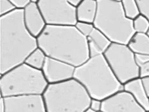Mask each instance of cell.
<instances>
[{
  "label": "cell",
  "instance_id": "obj_1",
  "mask_svg": "<svg viewBox=\"0 0 149 112\" xmlns=\"http://www.w3.org/2000/svg\"><path fill=\"white\" fill-rule=\"evenodd\" d=\"M38 47L37 38L25 27L23 9L0 16V75L25 63Z\"/></svg>",
  "mask_w": 149,
  "mask_h": 112
},
{
  "label": "cell",
  "instance_id": "obj_2",
  "mask_svg": "<svg viewBox=\"0 0 149 112\" xmlns=\"http://www.w3.org/2000/svg\"><path fill=\"white\" fill-rule=\"evenodd\" d=\"M37 40L38 47L47 57L69 63L75 67L90 58L87 39L75 25H47Z\"/></svg>",
  "mask_w": 149,
  "mask_h": 112
},
{
  "label": "cell",
  "instance_id": "obj_3",
  "mask_svg": "<svg viewBox=\"0 0 149 112\" xmlns=\"http://www.w3.org/2000/svg\"><path fill=\"white\" fill-rule=\"evenodd\" d=\"M74 78L85 88L91 98L103 100L123 90L104 55L90 57L75 67Z\"/></svg>",
  "mask_w": 149,
  "mask_h": 112
},
{
  "label": "cell",
  "instance_id": "obj_4",
  "mask_svg": "<svg viewBox=\"0 0 149 112\" xmlns=\"http://www.w3.org/2000/svg\"><path fill=\"white\" fill-rule=\"evenodd\" d=\"M47 112H84L91 97L78 81L72 78L49 84L42 94Z\"/></svg>",
  "mask_w": 149,
  "mask_h": 112
},
{
  "label": "cell",
  "instance_id": "obj_5",
  "mask_svg": "<svg viewBox=\"0 0 149 112\" xmlns=\"http://www.w3.org/2000/svg\"><path fill=\"white\" fill-rule=\"evenodd\" d=\"M97 13L93 24L112 43L127 44L135 33L133 20L125 14L121 2L111 0L97 1Z\"/></svg>",
  "mask_w": 149,
  "mask_h": 112
},
{
  "label": "cell",
  "instance_id": "obj_6",
  "mask_svg": "<svg viewBox=\"0 0 149 112\" xmlns=\"http://www.w3.org/2000/svg\"><path fill=\"white\" fill-rule=\"evenodd\" d=\"M48 85L42 70L22 63L1 75V97L42 95Z\"/></svg>",
  "mask_w": 149,
  "mask_h": 112
},
{
  "label": "cell",
  "instance_id": "obj_7",
  "mask_svg": "<svg viewBox=\"0 0 149 112\" xmlns=\"http://www.w3.org/2000/svg\"><path fill=\"white\" fill-rule=\"evenodd\" d=\"M104 56L116 77L121 84L140 77L135 54L127 44L112 43Z\"/></svg>",
  "mask_w": 149,
  "mask_h": 112
},
{
  "label": "cell",
  "instance_id": "obj_8",
  "mask_svg": "<svg viewBox=\"0 0 149 112\" xmlns=\"http://www.w3.org/2000/svg\"><path fill=\"white\" fill-rule=\"evenodd\" d=\"M47 25H75L76 7L67 0H39L37 4Z\"/></svg>",
  "mask_w": 149,
  "mask_h": 112
},
{
  "label": "cell",
  "instance_id": "obj_9",
  "mask_svg": "<svg viewBox=\"0 0 149 112\" xmlns=\"http://www.w3.org/2000/svg\"><path fill=\"white\" fill-rule=\"evenodd\" d=\"M3 99L5 112H47L42 95L14 96Z\"/></svg>",
  "mask_w": 149,
  "mask_h": 112
},
{
  "label": "cell",
  "instance_id": "obj_10",
  "mask_svg": "<svg viewBox=\"0 0 149 112\" xmlns=\"http://www.w3.org/2000/svg\"><path fill=\"white\" fill-rule=\"evenodd\" d=\"M102 112H145L127 91L122 90L102 100Z\"/></svg>",
  "mask_w": 149,
  "mask_h": 112
},
{
  "label": "cell",
  "instance_id": "obj_11",
  "mask_svg": "<svg viewBox=\"0 0 149 112\" xmlns=\"http://www.w3.org/2000/svg\"><path fill=\"white\" fill-rule=\"evenodd\" d=\"M75 67L61 60L47 57L42 69L49 84H56L74 78Z\"/></svg>",
  "mask_w": 149,
  "mask_h": 112
},
{
  "label": "cell",
  "instance_id": "obj_12",
  "mask_svg": "<svg viewBox=\"0 0 149 112\" xmlns=\"http://www.w3.org/2000/svg\"><path fill=\"white\" fill-rule=\"evenodd\" d=\"M23 10L26 28L31 35L38 38L47 25L39 7L37 4L30 2Z\"/></svg>",
  "mask_w": 149,
  "mask_h": 112
},
{
  "label": "cell",
  "instance_id": "obj_13",
  "mask_svg": "<svg viewBox=\"0 0 149 112\" xmlns=\"http://www.w3.org/2000/svg\"><path fill=\"white\" fill-rule=\"evenodd\" d=\"M87 39L90 57L103 55L112 43L106 35L95 28Z\"/></svg>",
  "mask_w": 149,
  "mask_h": 112
},
{
  "label": "cell",
  "instance_id": "obj_14",
  "mask_svg": "<svg viewBox=\"0 0 149 112\" xmlns=\"http://www.w3.org/2000/svg\"><path fill=\"white\" fill-rule=\"evenodd\" d=\"M123 90L129 92L145 111H149V97L141 78H136L123 84Z\"/></svg>",
  "mask_w": 149,
  "mask_h": 112
},
{
  "label": "cell",
  "instance_id": "obj_15",
  "mask_svg": "<svg viewBox=\"0 0 149 112\" xmlns=\"http://www.w3.org/2000/svg\"><path fill=\"white\" fill-rule=\"evenodd\" d=\"M98 4L94 0H83L76 7L77 21L93 23L97 13Z\"/></svg>",
  "mask_w": 149,
  "mask_h": 112
},
{
  "label": "cell",
  "instance_id": "obj_16",
  "mask_svg": "<svg viewBox=\"0 0 149 112\" xmlns=\"http://www.w3.org/2000/svg\"><path fill=\"white\" fill-rule=\"evenodd\" d=\"M127 45L135 54L149 55V37L147 34L135 33Z\"/></svg>",
  "mask_w": 149,
  "mask_h": 112
},
{
  "label": "cell",
  "instance_id": "obj_17",
  "mask_svg": "<svg viewBox=\"0 0 149 112\" xmlns=\"http://www.w3.org/2000/svg\"><path fill=\"white\" fill-rule=\"evenodd\" d=\"M47 58V56L45 52L40 48L38 47L29 55L25 63L34 69L42 70Z\"/></svg>",
  "mask_w": 149,
  "mask_h": 112
},
{
  "label": "cell",
  "instance_id": "obj_18",
  "mask_svg": "<svg viewBox=\"0 0 149 112\" xmlns=\"http://www.w3.org/2000/svg\"><path fill=\"white\" fill-rule=\"evenodd\" d=\"M121 3L125 14L130 19L133 20L141 14L136 0H122Z\"/></svg>",
  "mask_w": 149,
  "mask_h": 112
},
{
  "label": "cell",
  "instance_id": "obj_19",
  "mask_svg": "<svg viewBox=\"0 0 149 112\" xmlns=\"http://www.w3.org/2000/svg\"><path fill=\"white\" fill-rule=\"evenodd\" d=\"M133 27L136 33L146 34L149 29V20L140 14L133 20Z\"/></svg>",
  "mask_w": 149,
  "mask_h": 112
},
{
  "label": "cell",
  "instance_id": "obj_20",
  "mask_svg": "<svg viewBox=\"0 0 149 112\" xmlns=\"http://www.w3.org/2000/svg\"><path fill=\"white\" fill-rule=\"evenodd\" d=\"M75 27L81 34L87 38L95 29V27L93 23L87 22L77 21Z\"/></svg>",
  "mask_w": 149,
  "mask_h": 112
},
{
  "label": "cell",
  "instance_id": "obj_21",
  "mask_svg": "<svg viewBox=\"0 0 149 112\" xmlns=\"http://www.w3.org/2000/svg\"><path fill=\"white\" fill-rule=\"evenodd\" d=\"M16 7L9 0H0V16L13 12Z\"/></svg>",
  "mask_w": 149,
  "mask_h": 112
},
{
  "label": "cell",
  "instance_id": "obj_22",
  "mask_svg": "<svg viewBox=\"0 0 149 112\" xmlns=\"http://www.w3.org/2000/svg\"><path fill=\"white\" fill-rule=\"evenodd\" d=\"M142 15L149 20V0H136Z\"/></svg>",
  "mask_w": 149,
  "mask_h": 112
},
{
  "label": "cell",
  "instance_id": "obj_23",
  "mask_svg": "<svg viewBox=\"0 0 149 112\" xmlns=\"http://www.w3.org/2000/svg\"><path fill=\"white\" fill-rule=\"evenodd\" d=\"M102 101L97 99H91L89 108L95 111V112H101L102 109Z\"/></svg>",
  "mask_w": 149,
  "mask_h": 112
},
{
  "label": "cell",
  "instance_id": "obj_24",
  "mask_svg": "<svg viewBox=\"0 0 149 112\" xmlns=\"http://www.w3.org/2000/svg\"><path fill=\"white\" fill-rule=\"evenodd\" d=\"M139 67L140 78L149 76V62L142 64Z\"/></svg>",
  "mask_w": 149,
  "mask_h": 112
},
{
  "label": "cell",
  "instance_id": "obj_25",
  "mask_svg": "<svg viewBox=\"0 0 149 112\" xmlns=\"http://www.w3.org/2000/svg\"><path fill=\"white\" fill-rule=\"evenodd\" d=\"M135 60L138 66L149 62V55L145 54H135Z\"/></svg>",
  "mask_w": 149,
  "mask_h": 112
},
{
  "label": "cell",
  "instance_id": "obj_26",
  "mask_svg": "<svg viewBox=\"0 0 149 112\" xmlns=\"http://www.w3.org/2000/svg\"><path fill=\"white\" fill-rule=\"evenodd\" d=\"M10 1L16 8L24 9L30 3V0H9Z\"/></svg>",
  "mask_w": 149,
  "mask_h": 112
},
{
  "label": "cell",
  "instance_id": "obj_27",
  "mask_svg": "<svg viewBox=\"0 0 149 112\" xmlns=\"http://www.w3.org/2000/svg\"><path fill=\"white\" fill-rule=\"evenodd\" d=\"M141 79L144 89L149 97V76L141 78Z\"/></svg>",
  "mask_w": 149,
  "mask_h": 112
},
{
  "label": "cell",
  "instance_id": "obj_28",
  "mask_svg": "<svg viewBox=\"0 0 149 112\" xmlns=\"http://www.w3.org/2000/svg\"><path fill=\"white\" fill-rule=\"evenodd\" d=\"M83 0H67L68 2L73 6L77 7L80 5Z\"/></svg>",
  "mask_w": 149,
  "mask_h": 112
},
{
  "label": "cell",
  "instance_id": "obj_29",
  "mask_svg": "<svg viewBox=\"0 0 149 112\" xmlns=\"http://www.w3.org/2000/svg\"><path fill=\"white\" fill-rule=\"evenodd\" d=\"M0 112H5V104L3 97L0 99Z\"/></svg>",
  "mask_w": 149,
  "mask_h": 112
},
{
  "label": "cell",
  "instance_id": "obj_30",
  "mask_svg": "<svg viewBox=\"0 0 149 112\" xmlns=\"http://www.w3.org/2000/svg\"><path fill=\"white\" fill-rule=\"evenodd\" d=\"M84 112H95V111H93V109H92L91 108H90L89 107V108H88Z\"/></svg>",
  "mask_w": 149,
  "mask_h": 112
},
{
  "label": "cell",
  "instance_id": "obj_31",
  "mask_svg": "<svg viewBox=\"0 0 149 112\" xmlns=\"http://www.w3.org/2000/svg\"><path fill=\"white\" fill-rule=\"evenodd\" d=\"M39 0H30V2L32 3H35V4H38Z\"/></svg>",
  "mask_w": 149,
  "mask_h": 112
},
{
  "label": "cell",
  "instance_id": "obj_32",
  "mask_svg": "<svg viewBox=\"0 0 149 112\" xmlns=\"http://www.w3.org/2000/svg\"><path fill=\"white\" fill-rule=\"evenodd\" d=\"M111 1H113L115 2H121L122 0H111Z\"/></svg>",
  "mask_w": 149,
  "mask_h": 112
},
{
  "label": "cell",
  "instance_id": "obj_33",
  "mask_svg": "<svg viewBox=\"0 0 149 112\" xmlns=\"http://www.w3.org/2000/svg\"><path fill=\"white\" fill-rule=\"evenodd\" d=\"M146 34H147V35H148V36H149V30H148V33H146Z\"/></svg>",
  "mask_w": 149,
  "mask_h": 112
},
{
  "label": "cell",
  "instance_id": "obj_34",
  "mask_svg": "<svg viewBox=\"0 0 149 112\" xmlns=\"http://www.w3.org/2000/svg\"><path fill=\"white\" fill-rule=\"evenodd\" d=\"M145 112H149V111H145Z\"/></svg>",
  "mask_w": 149,
  "mask_h": 112
},
{
  "label": "cell",
  "instance_id": "obj_35",
  "mask_svg": "<svg viewBox=\"0 0 149 112\" xmlns=\"http://www.w3.org/2000/svg\"><path fill=\"white\" fill-rule=\"evenodd\" d=\"M94 1H97H97H99V0H94Z\"/></svg>",
  "mask_w": 149,
  "mask_h": 112
},
{
  "label": "cell",
  "instance_id": "obj_36",
  "mask_svg": "<svg viewBox=\"0 0 149 112\" xmlns=\"http://www.w3.org/2000/svg\"></svg>",
  "mask_w": 149,
  "mask_h": 112
}]
</instances>
